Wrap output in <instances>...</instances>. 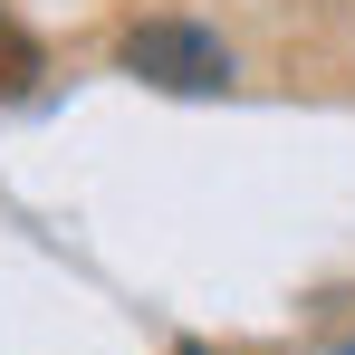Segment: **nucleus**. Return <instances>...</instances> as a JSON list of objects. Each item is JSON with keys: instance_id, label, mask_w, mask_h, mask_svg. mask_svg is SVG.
Instances as JSON below:
<instances>
[{"instance_id": "1", "label": "nucleus", "mask_w": 355, "mask_h": 355, "mask_svg": "<svg viewBox=\"0 0 355 355\" xmlns=\"http://www.w3.org/2000/svg\"><path fill=\"white\" fill-rule=\"evenodd\" d=\"M125 77H144V87H173V96H202V87H221L231 58H221V39L211 29H192V19H135L116 39Z\"/></svg>"}, {"instance_id": "2", "label": "nucleus", "mask_w": 355, "mask_h": 355, "mask_svg": "<svg viewBox=\"0 0 355 355\" xmlns=\"http://www.w3.org/2000/svg\"><path fill=\"white\" fill-rule=\"evenodd\" d=\"M39 67H49V58H39V39L0 10V106H10V96H29V87H39Z\"/></svg>"}, {"instance_id": "3", "label": "nucleus", "mask_w": 355, "mask_h": 355, "mask_svg": "<svg viewBox=\"0 0 355 355\" xmlns=\"http://www.w3.org/2000/svg\"><path fill=\"white\" fill-rule=\"evenodd\" d=\"M182 355H211V346H182Z\"/></svg>"}]
</instances>
